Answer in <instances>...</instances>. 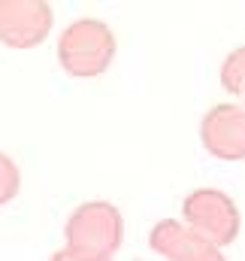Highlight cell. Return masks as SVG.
Listing matches in <instances>:
<instances>
[{
	"label": "cell",
	"instance_id": "cell-1",
	"mask_svg": "<svg viewBox=\"0 0 245 261\" xmlns=\"http://www.w3.org/2000/svg\"><path fill=\"white\" fill-rule=\"evenodd\" d=\"M64 237L73 255L91 261H112L124 237V219L118 206L106 200H88L70 213Z\"/></svg>",
	"mask_w": 245,
	"mask_h": 261
},
{
	"label": "cell",
	"instance_id": "cell-2",
	"mask_svg": "<svg viewBox=\"0 0 245 261\" xmlns=\"http://www.w3.org/2000/svg\"><path fill=\"white\" fill-rule=\"evenodd\" d=\"M115 58V34L100 18H76L70 28H64L58 40V61L64 73L76 79H94L106 73V67Z\"/></svg>",
	"mask_w": 245,
	"mask_h": 261
},
{
	"label": "cell",
	"instance_id": "cell-3",
	"mask_svg": "<svg viewBox=\"0 0 245 261\" xmlns=\"http://www.w3.org/2000/svg\"><path fill=\"white\" fill-rule=\"evenodd\" d=\"M182 213L185 222L218 249L230 246L239 237V210L233 197L218 189H194L182 200Z\"/></svg>",
	"mask_w": 245,
	"mask_h": 261
},
{
	"label": "cell",
	"instance_id": "cell-4",
	"mask_svg": "<svg viewBox=\"0 0 245 261\" xmlns=\"http://www.w3.org/2000/svg\"><path fill=\"white\" fill-rule=\"evenodd\" d=\"M52 31V6L46 0H3L0 37L9 49H34Z\"/></svg>",
	"mask_w": 245,
	"mask_h": 261
},
{
	"label": "cell",
	"instance_id": "cell-5",
	"mask_svg": "<svg viewBox=\"0 0 245 261\" xmlns=\"http://www.w3.org/2000/svg\"><path fill=\"white\" fill-rule=\"evenodd\" d=\"M203 149L221 161H245V107L218 103L200 122Z\"/></svg>",
	"mask_w": 245,
	"mask_h": 261
},
{
	"label": "cell",
	"instance_id": "cell-6",
	"mask_svg": "<svg viewBox=\"0 0 245 261\" xmlns=\"http://www.w3.org/2000/svg\"><path fill=\"white\" fill-rule=\"evenodd\" d=\"M148 246L167 261H227L215 243H209L194 228H185L176 219L158 222L148 234Z\"/></svg>",
	"mask_w": 245,
	"mask_h": 261
},
{
	"label": "cell",
	"instance_id": "cell-7",
	"mask_svg": "<svg viewBox=\"0 0 245 261\" xmlns=\"http://www.w3.org/2000/svg\"><path fill=\"white\" fill-rule=\"evenodd\" d=\"M221 85L245 103V46L233 49L221 64Z\"/></svg>",
	"mask_w": 245,
	"mask_h": 261
},
{
	"label": "cell",
	"instance_id": "cell-8",
	"mask_svg": "<svg viewBox=\"0 0 245 261\" xmlns=\"http://www.w3.org/2000/svg\"><path fill=\"white\" fill-rule=\"evenodd\" d=\"M0 164H3V200H9V197L18 192V170L12 167V161L6 155L0 158Z\"/></svg>",
	"mask_w": 245,
	"mask_h": 261
},
{
	"label": "cell",
	"instance_id": "cell-9",
	"mask_svg": "<svg viewBox=\"0 0 245 261\" xmlns=\"http://www.w3.org/2000/svg\"><path fill=\"white\" fill-rule=\"evenodd\" d=\"M49 261H91V258H82V255H73L67 246L64 249H58V252H52V258Z\"/></svg>",
	"mask_w": 245,
	"mask_h": 261
}]
</instances>
